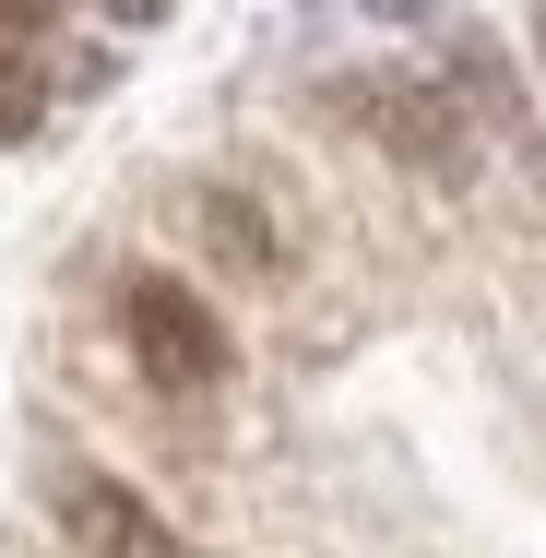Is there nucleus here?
I'll use <instances>...</instances> for the list:
<instances>
[{"label":"nucleus","mask_w":546,"mask_h":558,"mask_svg":"<svg viewBox=\"0 0 546 558\" xmlns=\"http://www.w3.org/2000/svg\"><path fill=\"white\" fill-rule=\"evenodd\" d=\"M535 48H546V12H535Z\"/></svg>","instance_id":"obj_5"},{"label":"nucleus","mask_w":546,"mask_h":558,"mask_svg":"<svg viewBox=\"0 0 546 558\" xmlns=\"http://www.w3.org/2000/svg\"><path fill=\"white\" fill-rule=\"evenodd\" d=\"M48 511H60V535L84 558H203L143 487H119L108 463H60V475H48Z\"/></svg>","instance_id":"obj_2"},{"label":"nucleus","mask_w":546,"mask_h":558,"mask_svg":"<svg viewBox=\"0 0 546 558\" xmlns=\"http://www.w3.org/2000/svg\"><path fill=\"white\" fill-rule=\"evenodd\" d=\"M203 226H215V250H238L250 274H286V238H262V215H250L238 191H203Z\"/></svg>","instance_id":"obj_3"},{"label":"nucleus","mask_w":546,"mask_h":558,"mask_svg":"<svg viewBox=\"0 0 546 558\" xmlns=\"http://www.w3.org/2000/svg\"><path fill=\"white\" fill-rule=\"evenodd\" d=\"M36 119H48V72H36V48H0V143H36Z\"/></svg>","instance_id":"obj_4"},{"label":"nucleus","mask_w":546,"mask_h":558,"mask_svg":"<svg viewBox=\"0 0 546 558\" xmlns=\"http://www.w3.org/2000/svg\"><path fill=\"white\" fill-rule=\"evenodd\" d=\"M119 344H131V368H143L155 392H226V368H238L215 298H191V286L155 274V262L119 274Z\"/></svg>","instance_id":"obj_1"}]
</instances>
